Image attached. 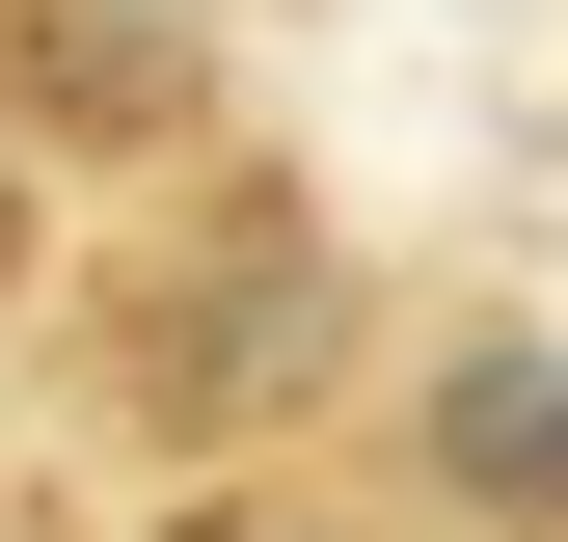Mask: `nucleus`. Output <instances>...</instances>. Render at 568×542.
<instances>
[{
  "mask_svg": "<svg viewBox=\"0 0 568 542\" xmlns=\"http://www.w3.org/2000/svg\"><path fill=\"white\" fill-rule=\"evenodd\" d=\"M406 489L487 515V542H568V353L541 325H460V353L406 380Z\"/></svg>",
  "mask_w": 568,
  "mask_h": 542,
  "instance_id": "nucleus-1",
  "label": "nucleus"
},
{
  "mask_svg": "<svg viewBox=\"0 0 568 542\" xmlns=\"http://www.w3.org/2000/svg\"><path fill=\"white\" fill-rule=\"evenodd\" d=\"M163 542H352V515H271V489H217V515H163Z\"/></svg>",
  "mask_w": 568,
  "mask_h": 542,
  "instance_id": "nucleus-2",
  "label": "nucleus"
},
{
  "mask_svg": "<svg viewBox=\"0 0 568 542\" xmlns=\"http://www.w3.org/2000/svg\"><path fill=\"white\" fill-rule=\"evenodd\" d=\"M0 244H28V163H0Z\"/></svg>",
  "mask_w": 568,
  "mask_h": 542,
  "instance_id": "nucleus-3",
  "label": "nucleus"
}]
</instances>
